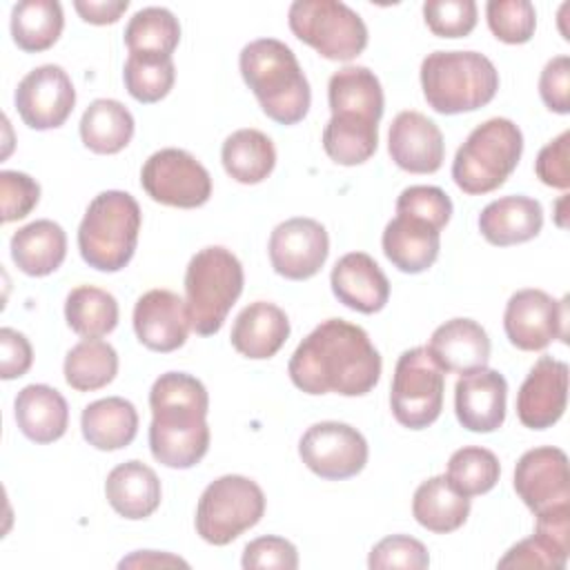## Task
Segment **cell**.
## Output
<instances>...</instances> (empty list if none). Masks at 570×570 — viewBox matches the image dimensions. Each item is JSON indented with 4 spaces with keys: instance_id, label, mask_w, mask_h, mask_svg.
Returning <instances> with one entry per match:
<instances>
[{
    "instance_id": "obj_1",
    "label": "cell",
    "mask_w": 570,
    "mask_h": 570,
    "mask_svg": "<svg viewBox=\"0 0 570 570\" xmlns=\"http://www.w3.org/2000/svg\"><path fill=\"white\" fill-rule=\"evenodd\" d=\"M381 367V354L367 332L343 318L316 325L287 363L292 383L312 396H363L376 387Z\"/></svg>"
},
{
    "instance_id": "obj_2",
    "label": "cell",
    "mask_w": 570,
    "mask_h": 570,
    "mask_svg": "<svg viewBox=\"0 0 570 570\" xmlns=\"http://www.w3.org/2000/svg\"><path fill=\"white\" fill-rule=\"evenodd\" d=\"M149 450L174 470L194 468L209 450V394L185 372L160 374L149 390Z\"/></svg>"
},
{
    "instance_id": "obj_3",
    "label": "cell",
    "mask_w": 570,
    "mask_h": 570,
    "mask_svg": "<svg viewBox=\"0 0 570 570\" xmlns=\"http://www.w3.org/2000/svg\"><path fill=\"white\" fill-rule=\"evenodd\" d=\"M332 118L323 129L325 154L345 167L370 160L379 147V120L383 116V87L374 71L350 65L332 73L327 85Z\"/></svg>"
},
{
    "instance_id": "obj_4",
    "label": "cell",
    "mask_w": 570,
    "mask_h": 570,
    "mask_svg": "<svg viewBox=\"0 0 570 570\" xmlns=\"http://www.w3.org/2000/svg\"><path fill=\"white\" fill-rule=\"evenodd\" d=\"M238 67L263 114L278 125L301 122L312 105L309 82L294 51L276 38H258L243 47Z\"/></svg>"
},
{
    "instance_id": "obj_5",
    "label": "cell",
    "mask_w": 570,
    "mask_h": 570,
    "mask_svg": "<svg viewBox=\"0 0 570 570\" xmlns=\"http://www.w3.org/2000/svg\"><path fill=\"white\" fill-rule=\"evenodd\" d=\"M425 102L445 116L476 111L499 89V71L479 51H432L421 62Z\"/></svg>"
},
{
    "instance_id": "obj_6",
    "label": "cell",
    "mask_w": 570,
    "mask_h": 570,
    "mask_svg": "<svg viewBox=\"0 0 570 570\" xmlns=\"http://www.w3.org/2000/svg\"><path fill=\"white\" fill-rule=\"evenodd\" d=\"M142 214L138 200L120 189L98 194L78 227L82 261L98 272H120L134 258Z\"/></svg>"
},
{
    "instance_id": "obj_7",
    "label": "cell",
    "mask_w": 570,
    "mask_h": 570,
    "mask_svg": "<svg viewBox=\"0 0 570 570\" xmlns=\"http://www.w3.org/2000/svg\"><path fill=\"white\" fill-rule=\"evenodd\" d=\"M523 134L510 118H490L474 127L452 160V178L468 196L499 189L517 169Z\"/></svg>"
},
{
    "instance_id": "obj_8",
    "label": "cell",
    "mask_w": 570,
    "mask_h": 570,
    "mask_svg": "<svg viewBox=\"0 0 570 570\" xmlns=\"http://www.w3.org/2000/svg\"><path fill=\"white\" fill-rule=\"evenodd\" d=\"M243 283V265L229 249L220 245L198 249L185 269V303L191 330L200 336H214L238 301Z\"/></svg>"
},
{
    "instance_id": "obj_9",
    "label": "cell",
    "mask_w": 570,
    "mask_h": 570,
    "mask_svg": "<svg viewBox=\"0 0 570 570\" xmlns=\"http://www.w3.org/2000/svg\"><path fill=\"white\" fill-rule=\"evenodd\" d=\"M265 514L261 485L240 474H225L212 481L196 505V532L212 546H227Z\"/></svg>"
},
{
    "instance_id": "obj_10",
    "label": "cell",
    "mask_w": 570,
    "mask_h": 570,
    "mask_svg": "<svg viewBox=\"0 0 570 570\" xmlns=\"http://www.w3.org/2000/svg\"><path fill=\"white\" fill-rule=\"evenodd\" d=\"M287 22L292 33L325 60L347 62L367 47L363 18L338 0H296L289 4Z\"/></svg>"
},
{
    "instance_id": "obj_11",
    "label": "cell",
    "mask_w": 570,
    "mask_h": 570,
    "mask_svg": "<svg viewBox=\"0 0 570 570\" xmlns=\"http://www.w3.org/2000/svg\"><path fill=\"white\" fill-rule=\"evenodd\" d=\"M445 372L432 358L428 347L405 350L394 367L390 387V407L394 419L410 430L432 425L443 410Z\"/></svg>"
},
{
    "instance_id": "obj_12",
    "label": "cell",
    "mask_w": 570,
    "mask_h": 570,
    "mask_svg": "<svg viewBox=\"0 0 570 570\" xmlns=\"http://www.w3.org/2000/svg\"><path fill=\"white\" fill-rule=\"evenodd\" d=\"M140 185L151 200L180 209L200 207L212 196L209 171L189 151L176 147L158 149L145 160Z\"/></svg>"
},
{
    "instance_id": "obj_13",
    "label": "cell",
    "mask_w": 570,
    "mask_h": 570,
    "mask_svg": "<svg viewBox=\"0 0 570 570\" xmlns=\"http://www.w3.org/2000/svg\"><path fill=\"white\" fill-rule=\"evenodd\" d=\"M508 341L523 352L546 350L554 338L568 341V296L554 301L543 289H519L503 312Z\"/></svg>"
},
{
    "instance_id": "obj_14",
    "label": "cell",
    "mask_w": 570,
    "mask_h": 570,
    "mask_svg": "<svg viewBox=\"0 0 570 570\" xmlns=\"http://www.w3.org/2000/svg\"><path fill=\"white\" fill-rule=\"evenodd\" d=\"M298 456L316 476L343 481L356 476L365 468L367 441L347 423L321 421L303 432Z\"/></svg>"
},
{
    "instance_id": "obj_15",
    "label": "cell",
    "mask_w": 570,
    "mask_h": 570,
    "mask_svg": "<svg viewBox=\"0 0 570 570\" xmlns=\"http://www.w3.org/2000/svg\"><path fill=\"white\" fill-rule=\"evenodd\" d=\"M13 102L27 127L47 131L67 122L76 105V89L62 67L40 65L18 82Z\"/></svg>"
},
{
    "instance_id": "obj_16",
    "label": "cell",
    "mask_w": 570,
    "mask_h": 570,
    "mask_svg": "<svg viewBox=\"0 0 570 570\" xmlns=\"http://www.w3.org/2000/svg\"><path fill=\"white\" fill-rule=\"evenodd\" d=\"M514 490L534 517L570 508V472L566 452L552 445L523 452L514 468Z\"/></svg>"
},
{
    "instance_id": "obj_17",
    "label": "cell",
    "mask_w": 570,
    "mask_h": 570,
    "mask_svg": "<svg viewBox=\"0 0 570 570\" xmlns=\"http://www.w3.org/2000/svg\"><path fill=\"white\" fill-rule=\"evenodd\" d=\"M267 252L278 276L289 281H307L325 265L330 254V236L318 220L296 216L274 227Z\"/></svg>"
},
{
    "instance_id": "obj_18",
    "label": "cell",
    "mask_w": 570,
    "mask_h": 570,
    "mask_svg": "<svg viewBox=\"0 0 570 570\" xmlns=\"http://www.w3.org/2000/svg\"><path fill=\"white\" fill-rule=\"evenodd\" d=\"M568 365L552 356H541L517 394V416L530 430L552 428L566 412Z\"/></svg>"
},
{
    "instance_id": "obj_19",
    "label": "cell",
    "mask_w": 570,
    "mask_h": 570,
    "mask_svg": "<svg viewBox=\"0 0 570 570\" xmlns=\"http://www.w3.org/2000/svg\"><path fill=\"white\" fill-rule=\"evenodd\" d=\"M191 330L187 303L171 289H149L134 307V332L151 352H174L185 345Z\"/></svg>"
},
{
    "instance_id": "obj_20",
    "label": "cell",
    "mask_w": 570,
    "mask_h": 570,
    "mask_svg": "<svg viewBox=\"0 0 570 570\" xmlns=\"http://www.w3.org/2000/svg\"><path fill=\"white\" fill-rule=\"evenodd\" d=\"M387 151L396 167L410 174H434L445 158V142L439 125L421 111L394 116L387 134Z\"/></svg>"
},
{
    "instance_id": "obj_21",
    "label": "cell",
    "mask_w": 570,
    "mask_h": 570,
    "mask_svg": "<svg viewBox=\"0 0 570 570\" xmlns=\"http://www.w3.org/2000/svg\"><path fill=\"white\" fill-rule=\"evenodd\" d=\"M508 383L501 372L481 367L463 374L454 385V412L470 432H494L505 421Z\"/></svg>"
},
{
    "instance_id": "obj_22",
    "label": "cell",
    "mask_w": 570,
    "mask_h": 570,
    "mask_svg": "<svg viewBox=\"0 0 570 570\" xmlns=\"http://www.w3.org/2000/svg\"><path fill=\"white\" fill-rule=\"evenodd\" d=\"M330 285L338 303L361 314L381 312L390 298L387 276L365 252L341 256L332 267Z\"/></svg>"
},
{
    "instance_id": "obj_23",
    "label": "cell",
    "mask_w": 570,
    "mask_h": 570,
    "mask_svg": "<svg viewBox=\"0 0 570 570\" xmlns=\"http://www.w3.org/2000/svg\"><path fill=\"white\" fill-rule=\"evenodd\" d=\"M428 352L443 372L470 374L488 365L490 338L476 321L450 318L432 332Z\"/></svg>"
},
{
    "instance_id": "obj_24",
    "label": "cell",
    "mask_w": 570,
    "mask_h": 570,
    "mask_svg": "<svg viewBox=\"0 0 570 570\" xmlns=\"http://www.w3.org/2000/svg\"><path fill=\"white\" fill-rule=\"evenodd\" d=\"M383 254L403 274H421L434 265L441 249V232L430 223L396 214L383 229Z\"/></svg>"
},
{
    "instance_id": "obj_25",
    "label": "cell",
    "mask_w": 570,
    "mask_h": 570,
    "mask_svg": "<svg viewBox=\"0 0 570 570\" xmlns=\"http://www.w3.org/2000/svg\"><path fill=\"white\" fill-rule=\"evenodd\" d=\"M289 336L287 314L267 301H256L243 307L232 325L234 350L254 361L272 358Z\"/></svg>"
},
{
    "instance_id": "obj_26",
    "label": "cell",
    "mask_w": 570,
    "mask_h": 570,
    "mask_svg": "<svg viewBox=\"0 0 570 570\" xmlns=\"http://www.w3.org/2000/svg\"><path fill=\"white\" fill-rule=\"evenodd\" d=\"M543 227V207L530 196H503L479 214L481 236L497 247L532 240Z\"/></svg>"
},
{
    "instance_id": "obj_27",
    "label": "cell",
    "mask_w": 570,
    "mask_h": 570,
    "mask_svg": "<svg viewBox=\"0 0 570 570\" xmlns=\"http://www.w3.org/2000/svg\"><path fill=\"white\" fill-rule=\"evenodd\" d=\"M105 497L120 517L138 521L158 510L163 488L158 474L149 465L131 459L107 474Z\"/></svg>"
},
{
    "instance_id": "obj_28",
    "label": "cell",
    "mask_w": 570,
    "mask_h": 570,
    "mask_svg": "<svg viewBox=\"0 0 570 570\" xmlns=\"http://www.w3.org/2000/svg\"><path fill=\"white\" fill-rule=\"evenodd\" d=\"M13 416L20 432L33 443L58 441L69 425V407L65 396L45 385H24L13 401Z\"/></svg>"
},
{
    "instance_id": "obj_29",
    "label": "cell",
    "mask_w": 570,
    "mask_h": 570,
    "mask_svg": "<svg viewBox=\"0 0 570 570\" xmlns=\"http://www.w3.org/2000/svg\"><path fill=\"white\" fill-rule=\"evenodd\" d=\"M11 261L27 276H49L53 274L67 256V234L65 229L40 218L20 227L9 243Z\"/></svg>"
},
{
    "instance_id": "obj_30",
    "label": "cell",
    "mask_w": 570,
    "mask_h": 570,
    "mask_svg": "<svg viewBox=\"0 0 570 570\" xmlns=\"http://www.w3.org/2000/svg\"><path fill=\"white\" fill-rule=\"evenodd\" d=\"M80 430L89 445L102 452L127 448L138 432V412L122 396H107L89 403L80 414Z\"/></svg>"
},
{
    "instance_id": "obj_31",
    "label": "cell",
    "mask_w": 570,
    "mask_h": 570,
    "mask_svg": "<svg viewBox=\"0 0 570 570\" xmlns=\"http://www.w3.org/2000/svg\"><path fill=\"white\" fill-rule=\"evenodd\" d=\"M412 514L421 528L436 534H448L468 521L470 499L459 494L445 474H439L416 488L412 499Z\"/></svg>"
},
{
    "instance_id": "obj_32",
    "label": "cell",
    "mask_w": 570,
    "mask_h": 570,
    "mask_svg": "<svg viewBox=\"0 0 570 570\" xmlns=\"http://www.w3.org/2000/svg\"><path fill=\"white\" fill-rule=\"evenodd\" d=\"M220 160L227 176H232L236 183L256 185L274 171L276 149L267 134L247 127L225 138Z\"/></svg>"
},
{
    "instance_id": "obj_33",
    "label": "cell",
    "mask_w": 570,
    "mask_h": 570,
    "mask_svg": "<svg viewBox=\"0 0 570 570\" xmlns=\"http://www.w3.org/2000/svg\"><path fill=\"white\" fill-rule=\"evenodd\" d=\"M80 138L94 154H118L134 138V116L114 98H96L80 118Z\"/></svg>"
},
{
    "instance_id": "obj_34",
    "label": "cell",
    "mask_w": 570,
    "mask_h": 570,
    "mask_svg": "<svg viewBox=\"0 0 570 570\" xmlns=\"http://www.w3.org/2000/svg\"><path fill=\"white\" fill-rule=\"evenodd\" d=\"M62 27L65 13L56 0H22L11 9V38L27 53L53 47Z\"/></svg>"
},
{
    "instance_id": "obj_35",
    "label": "cell",
    "mask_w": 570,
    "mask_h": 570,
    "mask_svg": "<svg viewBox=\"0 0 570 570\" xmlns=\"http://www.w3.org/2000/svg\"><path fill=\"white\" fill-rule=\"evenodd\" d=\"M67 325L82 338H100L118 325V301L100 287L78 285L65 301Z\"/></svg>"
},
{
    "instance_id": "obj_36",
    "label": "cell",
    "mask_w": 570,
    "mask_h": 570,
    "mask_svg": "<svg viewBox=\"0 0 570 570\" xmlns=\"http://www.w3.org/2000/svg\"><path fill=\"white\" fill-rule=\"evenodd\" d=\"M118 374L116 350L100 338H82L65 356V381L78 392L109 385Z\"/></svg>"
},
{
    "instance_id": "obj_37",
    "label": "cell",
    "mask_w": 570,
    "mask_h": 570,
    "mask_svg": "<svg viewBox=\"0 0 570 570\" xmlns=\"http://www.w3.org/2000/svg\"><path fill=\"white\" fill-rule=\"evenodd\" d=\"M178 42V18L165 7H145L136 11L125 27V45L129 53L171 56Z\"/></svg>"
},
{
    "instance_id": "obj_38",
    "label": "cell",
    "mask_w": 570,
    "mask_h": 570,
    "mask_svg": "<svg viewBox=\"0 0 570 570\" xmlns=\"http://www.w3.org/2000/svg\"><path fill=\"white\" fill-rule=\"evenodd\" d=\"M125 89L142 105L163 100L176 80V67L171 56L158 53H129L122 71Z\"/></svg>"
},
{
    "instance_id": "obj_39",
    "label": "cell",
    "mask_w": 570,
    "mask_h": 570,
    "mask_svg": "<svg viewBox=\"0 0 570 570\" xmlns=\"http://www.w3.org/2000/svg\"><path fill=\"white\" fill-rule=\"evenodd\" d=\"M499 474L501 465L494 452L479 445H465L450 456L445 479L459 494L470 499L490 492L497 485Z\"/></svg>"
},
{
    "instance_id": "obj_40",
    "label": "cell",
    "mask_w": 570,
    "mask_h": 570,
    "mask_svg": "<svg viewBox=\"0 0 570 570\" xmlns=\"http://www.w3.org/2000/svg\"><path fill=\"white\" fill-rule=\"evenodd\" d=\"M485 18L494 38L505 45H523L534 36L537 11L528 0H490Z\"/></svg>"
},
{
    "instance_id": "obj_41",
    "label": "cell",
    "mask_w": 570,
    "mask_h": 570,
    "mask_svg": "<svg viewBox=\"0 0 570 570\" xmlns=\"http://www.w3.org/2000/svg\"><path fill=\"white\" fill-rule=\"evenodd\" d=\"M423 20L439 38H465L476 27V4L472 0H428Z\"/></svg>"
},
{
    "instance_id": "obj_42",
    "label": "cell",
    "mask_w": 570,
    "mask_h": 570,
    "mask_svg": "<svg viewBox=\"0 0 570 570\" xmlns=\"http://www.w3.org/2000/svg\"><path fill=\"white\" fill-rule=\"evenodd\" d=\"M396 214L421 218L441 232L452 218V200L441 187L412 185L399 194Z\"/></svg>"
},
{
    "instance_id": "obj_43",
    "label": "cell",
    "mask_w": 570,
    "mask_h": 570,
    "mask_svg": "<svg viewBox=\"0 0 570 570\" xmlns=\"http://www.w3.org/2000/svg\"><path fill=\"white\" fill-rule=\"evenodd\" d=\"M570 550L552 541L550 537L534 532L532 537L514 543L501 559L499 568H552L561 570L568 563Z\"/></svg>"
},
{
    "instance_id": "obj_44",
    "label": "cell",
    "mask_w": 570,
    "mask_h": 570,
    "mask_svg": "<svg viewBox=\"0 0 570 570\" xmlns=\"http://www.w3.org/2000/svg\"><path fill=\"white\" fill-rule=\"evenodd\" d=\"M367 566L372 570L383 568H403V570H423L430 566L428 548L407 534H392L381 539L367 557Z\"/></svg>"
},
{
    "instance_id": "obj_45",
    "label": "cell",
    "mask_w": 570,
    "mask_h": 570,
    "mask_svg": "<svg viewBox=\"0 0 570 570\" xmlns=\"http://www.w3.org/2000/svg\"><path fill=\"white\" fill-rule=\"evenodd\" d=\"M0 196H2V223H13L31 214L40 200V185L22 171H0Z\"/></svg>"
},
{
    "instance_id": "obj_46",
    "label": "cell",
    "mask_w": 570,
    "mask_h": 570,
    "mask_svg": "<svg viewBox=\"0 0 570 570\" xmlns=\"http://www.w3.org/2000/svg\"><path fill=\"white\" fill-rule=\"evenodd\" d=\"M240 566L245 570L258 568H278V570H296L298 568V552L292 541L283 537H258L249 541L243 550Z\"/></svg>"
},
{
    "instance_id": "obj_47",
    "label": "cell",
    "mask_w": 570,
    "mask_h": 570,
    "mask_svg": "<svg viewBox=\"0 0 570 570\" xmlns=\"http://www.w3.org/2000/svg\"><path fill=\"white\" fill-rule=\"evenodd\" d=\"M568 156H570V131L566 129L554 140H550L546 147H541V151L534 160L537 178L548 187L568 189L570 187Z\"/></svg>"
},
{
    "instance_id": "obj_48",
    "label": "cell",
    "mask_w": 570,
    "mask_h": 570,
    "mask_svg": "<svg viewBox=\"0 0 570 570\" xmlns=\"http://www.w3.org/2000/svg\"><path fill=\"white\" fill-rule=\"evenodd\" d=\"M539 96L554 114L570 111V58L554 56L546 62L539 76Z\"/></svg>"
},
{
    "instance_id": "obj_49",
    "label": "cell",
    "mask_w": 570,
    "mask_h": 570,
    "mask_svg": "<svg viewBox=\"0 0 570 570\" xmlns=\"http://www.w3.org/2000/svg\"><path fill=\"white\" fill-rule=\"evenodd\" d=\"M33 363V350L24 334L13 327L0 330V376L4 381L20 379Z\"/></svg>"
},
{
    "instance_id": "obj_50",
    "label": "cell",
    "mask_w": 570,
    "mask_h": 570,
    "mask_svg": "<svg viewBox=\"0 0 570 570\" xmlns=\"http://www.w3.org/2000/svg\"><path fill=\"white\" fill-rule=\"evenodd\" d=\"M129 2L127 0H76L73 9L78 11V16L89 22V24H114L125 11H127Z\"/></svg>"
},
{
    "instance_id": "obj_51",
    "label": "cell",
    "mask_w": 570,
    "mask_h": 570,
    "mask_svg": "<svg viewBox=\"0 0 570 570\" xmlns=\"http://www.w3.org/2000/svg\"><path fill=\"white\" fill-rule=\"evenodd\" d=\"M167 566L187 568L189 563L180 557H174L169 552H156V550H138L118 563V568H167Z\"/></svg>"
}]
</instances>
